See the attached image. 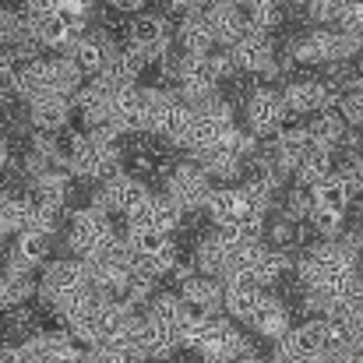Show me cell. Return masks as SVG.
<instances>
[{"instance_id":"1","label":"cell","mask_w":363,"mask_h":363,"mask_svg":"<svg viewBox=\"0 0 363 363\" xmlns=\"http://www.w3.org/2000/svg\"><path fill=\"white\" fill-rule=\"evenodd\" d=\"M296 282L300 289H325L335 293L360 275V261L339 240H318L311 250L296 257Z\"/></svg>"},{"instance_id":"2","label":"cell","mask_w":363,"mask_h":363,"mask_svg":"<svg viewBox=\"0 0 363 363\" xmlns=\"http://www.w3.org/2000/svg\"><path fill=\"white\" fill-rule=\"evenodd\" d=\"M64 159L67 173L82 184H103L123 169V145H103L89 130H74L64 138Z\"/></svg>"},{"instance_id":"3","label":"cell","mask_w":363,"mask_h":363,"mask_svg":"<svg viewBox=\"0 0 363 363\" xmlns=\"http://www.w3.org/2000/svg\"><path fill=\"white\" fill-rule=\"evenodd\" d=\"M117 237L121 233H117L113 216H106L96 205L74 208L71 212V223H67V254L78 257V261H92L103 247H110Z\"/></svg>"},{"instance_id":"4","label":"cell","mask_w":363,"mask_h":363,"mask_svg":"<svg viewBox=\"0 0 363 363\" xmlns=\"http://www.w3.org/2000/svg\"><path fill=\"white\" fill-rule=\"evenodd\" d=\"M177 43V28L166 14H155V11H141L127 21V32H123V46H130L148 67H155Z\"/></svg>"},{"instance_id":"5","label":"cell","mask_w":363,"mask_h":363,"mask_svg":"<svg viewBox=\"0 0 363 363\" xmlns=\"http://www.w3.org/2000/svg\"><path fill=\"white\" fill-rule=\"evenodd\" d=\"M282 103H286V113L289 117H318L325 110H339L342 103V92L318 78V74H303V78H293V82H282Z\"/></svg>"},{"instance_id":"6","label":"cell","mask_w":363,"mask_h":363,"mask_svg":"<svg viewBox=\"0 0 363 363\" xmlns=\"http://www.w3.org/2000/svg\"><path fill=\"white\" fill-rule=\"evenodd\" d=\"M162 191L184 208V216H205L208 198H212V191H216V180H212L194 159H184V162H177V166L169 169Z\"/></svg>"},{"instance_id":"7","label":"cell","mask_w":363,"mask_h":363,"mask_svg":"<svg viewBox=\"0 0 363 363\" xmlns=\"http://www.w3.org/2000/svg\"><path fill=\"white\" fill-rule=\"evenodd\" d=\"M85 289H92V282H89V264L78 261V257H71V254L50 261V264L43 268V275H39V300L46 303V311H50L53 303L67 300V296L85 293Z\"/></svg>"},{"instance_id":"8","label":"cell","mask_w":363,"mask_h":363,"mask_svg":"<svg viewBox=\"0 0 363 363\" xmlns=\"http://www.w3.org/2000/svg\"><path fill=\"white\" fill-rule=\"evenodd\" d=\"M148 194H152V187H148L145 180H138L134 173L121 169L117 177H110V180H103V184L96 187L92 205L103 208L106 216H121V219H127V216H130Z\"/></svg>"},{"instance_id":"9","label":"cell","mask_w":363,"mask_h":363,"mask_svg":"<svg viewBox=\"0 0 363 363\" xmlns=\"http://www.w3.org/2000/svg\"><path fill=\"white\" fill-rule=\"evenodd\" d=\"M243 117H247V130L261 141L275 138L279 130H286V103H282V92L272 89V85H261L247 103H243Z\"/></svg>"},{"instance_id":"10","label":"cell","mask_w":363,"mask_h":363,"mask_svg":"<svg viewBox=\"0 0 363 363\" xmlns=\"http://www.w3.org/2000/svg\"><path fill=\"white\" fill-rule=\"evenodd\" d=\"M123 223L134 226V230H159V233H169V237H173V233L184 230L187 216H184V208H180L166 191H152Z\"/></svg>"},{"instance_id":"11","label":"cell","mask_w":363,"mask_h":363,"mask_svg":"<svg viewBox=\"0 0 363 363\" xmlns=\"http://www.w3.org/2000/svg\"><path fill=\"white\" fill-rule=\"evenodd\" d=\"M121 50V39L117 35H110V32H103V28H89L85 35H82V43L67 53L78 67H82V74H85V82L89 78H99L103 71H106V64H110V57Z\"/></svg>"},{"instance_id":"12","label":"cell","mask_w":363,"mask_h":363,"mask_svg":"<svg viewBox=\"0 0 363 363\" xmlns=\"http://www.w3.org/2000/svg\"><path fill=\"white\" fill-rule=\"evenodd\" d=\"M0 311H14V307H25L32 296H39V282H35V272L21 268L11 254L0 257Z\"/></svg>"},{"instance_id":"13","label":"cell","mask_w":363,"mask_h":363,"mask_svg":"<svg viewBox=\"0 0 363 363\" xmlns=\"http://www.w3.org/2000/svg\"><path fill=\"white\" fill-rule=\"evenodd\" d=\"M25 110H28L32 130L64 134V130L71 127V117H74V99H64V96H39V99L28 103Z\"/></svg>"},{"instance_id":"14","label":"cell","mask_w":363,"mask_h":363,"mask_svg":"<svg viewBox=\"0 0 363 363\" xmlns=\"http://www.w3.org/2000/svg\"><path fill=\"white\" fill-rule=\"evenodd\" d=\"M250 328H254V335H261V339H268V342H282V339L289 335V328H293V311H289V303L279 300V296H272V293H264L257 314L250 318Z\"/></svg>"},{"instance_id":"15","label":"cell","mask_w":363,"mask_h":363,"mask_svg":"<svg viewBox=\"0 0 363 363\" xmlns=\"http://www.w3.org/2000/svg\"><path fill=\"white\" fill-rule=\"evenodd\" d=\"M230 134H233V130H230ZM230 134H226V141H219L216 148H208V152L194 155V162H198L212 180H223V184H233L237 177L247 173V162L237 155V148L230 145Z\"/></svg>"},{"instance_id":"16","label":"cell","mask_w":363,"mask_h":363,"mask_svg":"<svg viewBox=\"0 0 363 363\" xmlns=\"http://www.w3.org/2000/svg\"><path fill=\"white\" fill-rule=\"evenodd\" d=\"M43 71H46V96H64V99H74V96H78V89L85 85L82 67H78V64H74L67 53L46 57Z\"/></svg>"},{"instance_id":"17","label":"cell","mask_w":363,"mask_h":363,"mask_svg":"<svg viewBox=\"0 0 363 363\" xmlns=\"http://www.w3.org/2000/svg\"><path fill=\"white\" fill-rule=\"evenodd\" d=\"M180 289V296L187 300V307L198 314V318H205V314H223V282L219 279H208V275H194V279H187L184 286H177Z\"/></svg>"},{"instance_id":"18","label":"cell","mask_w":363,"mask_h":363,"mask_svg":"<svg viewBox=\"0 0 363 363\" xmlns=\"http://www.w3.org/2000/svg\"><path fill=\"white\" fill-rule=\"evenodd\" d=\"M275 346L286 350L289 357H296V360H303V363L321 360V357H325V350H321V318H311V321L293 325L289 335H286L282 342H275Z\"/></svg>"},{"instance_id":"19","label":"cell","mask_w":363,"mask_h":363,"mask_svg":"<svg viewBox=\"0 0 363 363\" xmlns=\"http://www.w3.org/2000/svg\"><path fill=\"white\" fill-rule=\"evenodd\" d=\"M145 318H152V321L166 325V328H169V332H177V339H180V332H184L198 314L187 307V300H184L180 293H155V300L145 307Z\"/></svg>"},{"instance_id":"20","label":"cell","mask_w":363,"mask_h":363,"mask_svg":"<svg viewBox=\"0 0 363 363\" xmlns=\"http://www.w3.org/2000/svg\"><path fill=\"white\" fill-rule=\"evenodd\" d=\"M223 314L237 325H250V318L257 314L261 300L268 289H257V286H247V282H223Z\"/></svg>"},{"instance_id":"21","label":"cell","mask_w":363,"mask_h":363,"mask_svg":"<svg viewBox=\"0 0 363 363\" xmlns=\"http://www.w3.org/2000/svg\"><path fill=\"white\" fill-rule=\"evenodd\" d=\"M177 46L184 53H212V50H219L216 46V32H212L205 11H194V14H184L180 18V25H177Z\"/></svg>"},{"instance_id":"22","label":"cell","mask_w":363,"mask_h":363,"mask_svg":"<svg viewBox=\"0 0 363 363\" xmlns=\"http://www.w3.org/2000/svg\"><path fill=\"white\" fill-rule=\"evenodd\" d=\"M28 194H32L35 201H43V205L64 212V205H67L71 194H74V177H71L67 169H46L39 180L28 184Z\"/></svg>"},{"instance_id":"23","label":"cell","mask_w":363,"mask_h":363,"mask_svg":"<svg viewBox=\"0 0 363 363\" xmlns=\"http://www.w3.org/2000/svg\"><path fill=\"white\" fill-rule=\"evenodd\" d=\"M191 261L201 275L208 279H223L226 275V240L219 230H208L205 237L194 240V250H191Z\"/></svg>"},{"instance_id":"24","label":"cell","mask_w":363,"mask_h":363,"mask_svg":"<svg viewBox=\"0 0 363 363\" xmlns=\"http://www.w3.org/2000/svg\"><path fill=\"white\" fill-rule=\"evenodd\" d=\"M7 254H11L21 268H28V272L46 268V264H50V254H53V237L35 233V230H25V233L14 237V243H11Z\"/></svg>"},{"instance_id":"25","label":"cell","mask_w":363,"mask_h":363,"mask_svg":"<svg viewBox=\"0 0 363 363\" xmlns=\"http://www.w3.org/2000/svg\"><path fill=\"white\" fill-rule=\"evenodd\" d=\"M307 130L314 134V145L321 148V152H339L342 145H346V138H350V123L346 117L339 113V110H325V113H318L314 121H307Z\"/></svg>"},{"instance_id":"26","label":"cell","mask_w":363,"mask_h":363,"mask_svg":"<svg viewBox=\"0 0 363 363\" xmlns=\"http://www.w3.org/2000/svg\"><path fill=\"white\" fill-rule=\"evenodd\" d=\"M335 173V155L332 152H321V148H314L311 155H303L300 159V166L293 169V184L296 187H307V191H314L321 180H328Z\"/></svg>"},{"instance_id":"27","label":"cell","mask_w":363,"mask_h":363,"mask_svg":"<svg viewBox=\"0 0 363 363\" xmlns=\"http://www.w3.org/2000/svg\"><path fill=\"white\" fill-rule=\"evenodd\" d=\"M123 240L134 250V257H159V254H169L177 250V243L169 233H159V230H134V226H123Z\"/></svg>"},{"instance_id":"28","label":"cell","mask_w":363,"mask_h":363,"mask_svg":"<svg viewBox=\"0 0 363 363\" xmlns=\"http://www.w3.org/2000/svg\"><path fill=\"white\" fill-rule=\"evenodd\" d=\"M311 194H314V205H321V208H335V212H346V208L353 205V198H357L353 187H350L339 173H332L328 180H321Z\"/></svg>"},{"instance_id":"29","label":"cell","mask_w":363,"mask_h":363,"mask_svg":"<svg viewBox=\"0 0 363 363\" xmlns=\"http://www.w3.org/2000/svg\"><path fill=\"white\" fill-rule=\"evenodd\" d=\"M279 216L282 219H289V223H307L311 219V208H314V194L307 191V187H286L282 194H279Z\"/></svg>"},{"instance_id":"30","label":"cell","mask_w":363,"mask_h":363,"mask_svg":"<svg viewBox=\"0 0 363 363\" xmlns=\"http://www.w3.org/2000/svg\"><path fill=\"white\" fill-rule=\"evenodd\" d=\"M307 226L318 233V240H339V237L346 233V212H335V208H321V205H314Z\"/></svg>"},{"instance_id":"31","label":"cell","mask_w":363,"mask_h":363,"mask_svg":"<svg viewBox=\"0 0 363 363\" xmlns=\"http://www.w3.org/2000/svg\"><path fill=\"white\" fill-rule=\"evenodd\" d=\"M4 332L7 335H18L21 342L28 339V335H35L39 332V314L25 303V307H14V311H7V318H4Z\"/></svg>"},{"instance_id":"32","label":"cell","mask_w":363,"mask_h":363,"mask_svg":"<svg viewBox=\"0 0 363 363\" xmlns=\"http://www.w3.org/2000/svg\"><path fill=\"white\" fill-rule=\"evenodd\" d=\"M346 4L350 0H307V18H311V25H325V28H332V25H339L342 21V14H346Z\"/></svg>"},{"instance_id":"33","label":"cell","mask_w":363,"mask_h":363,"mask_svg":"<svg viewBox=\"0 0 363 363\" xmlns=\"http://www.w3.org/2000/svg\"><path fill=\"white\" fill-rule=\"evenodd\" d=\"M28 230L53 237V233L60 230V208H50V205L35 201V212H32V223H28Z\"/></svg>"},{"instance_id":"34","label":"cell","mask_w":363,"mask_h":363,"mask_svg":"<svg viewBox=\"0 0 363 363\" xmlns=\"http://www.w3.org/2000/svg\"><path fill=\"white\" fill-rule=\"evenodd\" d=\"M60 4H64V0H21V11H25L32 21H39V18L57 14V11H60Z\"/></svg>"},{"instance_id":"35","label":"cell","mask_w":363,"mask_h":363,"mask_svg":"<svg viewBox=\"0 0 363 363\" xmlns=\"http://www.w3.org/2000/svg\"><path fill=\"white\" fill-rule=\"evenodd\" d=\"M0 363H32V357L25 353L21 342H7V346H0Z\"/></svg>"},{"instance_id":"36","label":"cell","mask_w":363,"mask_h":363,"mask_svg":"<svg viewBox=\"0 0 363 363\" xmlns=\"http://www.w3.org/2000/svg\"><path fill=\"white\" fill-rule=\"evenodd\" d=\"M110 11H117V14H141V7H145V0H103Z\"/></svg>"},{"instance_id":"37","label":"cell","mask_w":363,"mask_h":363,"mask_svg":"<svg viewBox=\"0 0 363 363\" xmlns=\"http://www.w3.org/2000/svg\"><path fill=\"white\" fill-rule=\"evenodd\" d=\"M14 166V148H11V134L0 127V173Z\"/></svg>"},{"instance_id":"38","label":"cell","mask_w":363,"mask_h":363,"mask_svg":"<svg viewBox=\"0 0 363 363\" xmlns=\"http://www.w3.org/2000/svg\"><path fill=\"white\" fill-rule=\"evenodd\" d=\"M237 363H268V360H261L257 353H247V357H240V360H237Z\"/></svg>"},{"instance_id":"39","label":"cell","mask_w":363,"mask_h":363,"mask_svg":"<svg viewBox=\"0 0 363 363\" xmlns=\"http://www.w3.org/2000/svg\"><path fill=\"white\" fill-rule=\"evenodd\" d=\"M360 223H363V198H360Z\"/></svg>"},{"instance_id":"40","label":"cell","mask_w":363,"mask_h":363,"mask_svg":"<svg viewBox=\"0 0 363 363\" xmlns=\"http://www.w3.org/2000/svg\"><path fill=\"white\" fill-rule=\"evenodd\" d=\"M360 289H363V268H360Z\"/></svg>"}]
</instances>
